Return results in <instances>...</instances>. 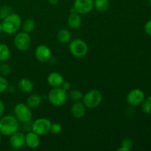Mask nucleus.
<instances>
[{
    "instance_id": "1",
    "label": "nucleus",
    "mask_w": 151,
    "mask_h": 151,
    "mask_svg": "<svg viewBox=\"0 0 151 151\" xmlns=\"http://www.w3.org/2000/svg\"><path fill=\"white\" fill-rule=\"evenodd\" d=\"M22 22L21 16L17 13H10L2 19L1 27L2 31L7 35H12L18 32L22 27Z\"/></svg>"
},
{
    "instance_id": "2",
    "label": "nucleus",
    "mask_w": 151,
    "mask_h": 151,
    "mask_svg": "<svg viewBox=\"0 0 151 151\" xmlns=\"http://www.w3.org/2000/svg\"><path fill=\"white\" fill-rule=\"evenodd\" d=\"M19 123L15 116L7 115L0 119V133L1 135L10 137L18 131Z\"/></svg>"
},
{
    "instance_id": "3",
    "label": "nucleus",
    "mask_w": 151,
    "mask_h": 151,
    "mask_svg": "<svg viewBox=\"0 0 151 151\" xmlns=\"http://www.w3.org/2000/svg\"><path fill=\"white\" fill-rule=\"evenodd\" d=\"M48 100L52 105L56 107L64 106L68 100L67 91L61 87L52 88L48 93Z\"/></svg>"
},
{
    "instance_id": "4",
    "label": "nucleus",
    "mask_w": 151,
    "mask_h": 151,
    "mask_svg": "<svg viewBox=\"0 0 151 151\" xmlns=\"http://www.w3.org/2000/svg\"><path fill=\"white\" fill-rule=\"evenodd\" d=\"M103 101V94L97 89H91L83 94L82 102L87 109H94Z\"/></svg>"
},
{
    "instance_id": "5",
    "label": "nucleus",
    "mask_w": 151,
    "mask_h": 151,
    "mask_svg": "<svg viewBox=\"0 0 151 151\" xmlns=\"http://www.w3.org/2000/svg\"><path fill=\"white\" fill-rule=\"evenodd\" d=\"M69 50L71 54L76 58H83L88 53V47L86 43L81 38L71 40L69 45Z\"/></svg>"
},
{
    "instance_id": "6",
    "label": "nucleus",
    "mask_w": 151,
    "mask_h": 151,
    "mask_svg": "<svg viewBox=\"0 0 151 151\" xmlns=\"http://www.w3.org/2000/svg\"><path fill=\"white\" fill-rule=\"evenodd\" d=\"M14 114L19 122L27 123L32 118V112L31 109L26 103H19L14 108Z\"/></svg>"
},
{
    "instance_id": "7",
    "label": "nucleus",
    "mask_w": 151,
    "mask_h": 151,
    "mask_svg": "<svg viewBox=\"0 0 151 151\" xmlns=\"http://www.w3.org/2000/svg\"><path fill=\"white\" fill-rule=\"evenodd\" d=\"M14 45L18 50L25 52L29 50L31 44V38L26 32H19L14 37Z\"/></svg>"
},
{
    "instance_id": "8",
    "label": "nucleus",
    "mask_w": 151,
    "mask_h": 151,
    "mask_svg": "<svg viewBox=\"0 0 151 151\" xmlns=\"http://www.w3.org/2000/svg\"><path fill=\"white\" fill-rule=\"evenodd\" d=\"M52 122L47 118H38L35 119L32 125V131L41 136L50 133Z\"/></svg>"
},
{
    "instance_id": "9",
    "label": "nucleus",
    "mask_w": 151,
    "mask_h": 151,
    "mask_svg": "<svg viewBox=\"0 0 151 151\" xmlns=\"http://www.w3.org/2000/svg\"><path fill=\"white\" fill-rule=\"evenodd\" d=\"M145 99V93L139 88L131 90L126 97L127 103L131 106H137L141 105Z\"/></svg>"
},
{
    "instance_id": "10",
    "label": "nucleus",
    "mask_w": 151,
    "mask_h": 151,
    "mask_svg": "<svg viewBox=\"0 0 151 151\" xmlns=\"http://www.w3.org/2000/svg\"><path fill=\"white\" fill-rule=\"evenodd\" d=\"M73 7L79 14H88L94 8V2L93 0H75Z\"/></svg>"
},
{
    "instance_id": "11",
    "label": "nucleus",
    "mask_w": 151,
    "mask_h": 151,
    "mask_svg": "<svg viewBox=\"0 0 151 151\" xmlns=\"http://www.w3.org/2000/svg\"><path fill=\"white\" fill-rule=\"evenodd\" d=\"M35 56L39 62L46 63L51 58L52 51L47 46L41 44L35 49Z\"/></svg>"
},
{
    "instance_id": "12",
    "label": "nucleus",
    "mask_w": 151,
    "mask_h": 151,
    "mask_svg": "<svg viewBox=\"0 0 151 151\" xmlns=\"http://www.w3.org/2000/svg\"><path fill=\"white\" fill-rule=\"evenodd\" d=\"M10 137V144L13 148L19 150L25 145V135L23 133L16 131Z\"/></svg>"
},
{
    "instance_id": "13",
    "label": "nucleus",
    "mask_w": 151,
    "mask_h": 151,
    "mask_svg": "<svg viewBox=\"0 0 151 151\" xmlns=\"http://www.w3.org/2000/svg\"><path fill=\"white\" fill-rule=\"evenodd\" d=\"M40 136L33 131L28 132L25 135V145L31 149H35L40 145Z\"/></svg>"
},
{
    "instance_id": "14",
    "label": "nucleus",
    "mask_w": 151,
    "mask_h": 151,
    "mask_svg": "<svg viewBox=\"0 0 151 151\" xmlns=\"http://www.w3.org/2000/svg\"><path fill=\"white\" fill-rule=\"evenodd\" d=\"M47 83L52 88H56V87H60L63 84L64 79L62 75L59 72H50L48 75L47 78Z\"/></svg>"
},
{
    "instance_id": "15",
    "label": "nucleus",
    "mask_w": 151,
    "mask_h": 151,
    "mask_svg": "<svg viewBox=\"0 0 151 151\" xmlns=\"http://www.w3.org/2000/svg\"><path fill=\"white\" fill-rule=\"evenodd\" d=\"M86 107L83 103V102L81 101L75 102L71 108V113L72 116L77 119L83 117L86 114Z\"/></svg>"
},
{
    "instance_id": "16",
    "label": "nucleus",
    "mask_w": 151,
    "mask_h": 151,
    "mask_svg": "<svg viewBox=\"0 0 151 151\" xmlns=\"http://www.w3.org/2000/svg\"><path fill=\"white\" fill-rule=\"evenodd\" d=\"M67 24L72 29H78L82 24V18L78 13H70L68 16Z\"/></svg>"
},
{
    "instance_id": "17",
    "label": "nucleus",
    "mask_w": 151,
    "mask_h": 151,
    "mask_svg": "<svg viewBox=\"0 0 151 151\" xmlns=\"http://www.w3.org/2000/svg\"><path fill=\"white\" fill-rule=\"evenodd\" d=\"M18 87L24 93H30L34 88V84L28 78H22L18 83Z\"/></svg>"
},
{
    "instance_id": "18",
    "label": "nucleus",
    "mask_w": 151,
    "mask_h": 151,
    "mask_svg": "<svg viewBox=\"0 0 151 151\" xmlns=\"http://www.w3.org/2000/svg\"><path fill=\"white\" fill-rule=\"evenodd\" d=\"M57 39L62 44H67L72 40V35L70 31L66 29H61L58 32Z\"/></svg>"
},
{
    "instance_id": "19",
    "label": "nucleus",
    "mask_w": 151,
    "mask_h": 151,
    "mask_svg": "<svg viewBox=\"0 0 151 151\" xmlns=\"http://www.w3.org/2000/svg\"><path fill=\"white\" fill-rule=\"evenodd\" d=\"M42 102V97L38 94H32L27 100L26 104L30 109H35L41 105Z\"/></svg>"
},
{
    "instance_id": "20",
    "label": "nucleus",
    "mask_w": 151,
    "mask_h": 151,
    "mask_svg": "<svg viewBox=\"0 0 151 151\" xmlns=\"http://www.w3.org/2000/svg\"><path fill=\"white\" fill-rule=\"evenodd\" d=\"M94 7L99 12H105L109 9V0H94Z\"/></svg>"
},
{
    "instance_id": "21",
    "label": "nucleus",
    "mask_w": 151,
    "mask_h": 151,
    "mask_svg": "<svg viewBox=\"0 0 151 151\" xmlns=\"http://www.w3.org/2000/svg\"><path fill=\"white\" fill-rule=\"evenodd\" d=\"M10 56V50L8 46L3 43H0V61H6L8 60Z\"/></svg>"
},
{
    "instance_id": "22",
    "label": "nucleus",
    "mask_w": 151,
    "mask_h": 151,
    "mask_svg": "<svg viewBox=\"0 0 151 151\" xmlns=\"http://www.w3.org/2000/svg\"><path fill=\"white\" fill-rule=\"evenodd\" d=\"M22 27H23L24 32H26L27 33L32 32L35 27V23L34 19H27L24 22L23 24H22Z\"/></svg>"
},
{
    "instance_id": "23",
    "label": "nucleus",
    "mask_w": 151,
    "mask_h": 151,
    "mask_svg": "<svg viewBox=\"0 0 151 151\" xmlns=\"http://www.w3.org/2000/svg\"><path fill=\"white\" fill-rule=\"evenodd\" d=\"M141 105L142 109L144 113L147 114H151V96H149L146 98L145 97Z\"/></svg>"
},
{
    "instance_id": "24",
    "label": "nucleus",
    "mask_w": 151,
    "mask_h": 151,
    "mask_svg": "<svg viewBox=\"0 0 151 151\" xmlns=\"http://www.w3.org/2000/svg\"><path fill=\"white\" fill-rule=\"evenodd\" d=\"M83 94L82 91L78 89H73L69 93V97H70L71 100L75 102L81 101L83 98Z\"/></svg>"
},
{
    "instance_id": "25",
    "label": "nucleus",
    "mask_w": 151,
    "mask_h": 151,
    "mask_svg": "<svg viewBox=\"0 0 151 151\" xmlns=\"http://www.w3.org/2000/svg\"><path fill=\"white\" fill-rule=\"evenodd\" d=\"M11 13V8L9 6H3L2 7L0 8V19H4V18L7 17V16L10 14Z\"/></svg>"
},
{
    "instance_id": "26",
    "label": "nucleus",
    "mask_w": 151,
    "mask_h": 151,
    "mask_svg": "<svg viewBox=\"0 0 151 151\" xmlns=\"http://www.w3.org/2000/svg\"><path fill=\"white\" fill-rule=\"evenodd\" d=\"M61 131H62V126L60 124L56 123V122L55 123H52L51 127H50V132L51 133V134L56 135V134H60V133L61 132Z\"/></svg>"
},
{
    "instance_id": "27",
    "label": "nucleus",
    "mask_w": 151,
    "mask_h": 151,
    "mask_svg": "<svg viewBox=\"0 0 151 151\" xmlns=\"http://www.w3.org/2000/svg\"><path fill=\"white\" fill-rule=\"evenodd\" d=\"M10 72V67L7 63H3L0 64V73L4 76L8 75Z\"/></svg>"
},
{
    "instance_id": "28",
    "label": "nucleus",
    "mask_w": 151,
    "mask_h": 151,
    "mask_svg": "<svg viewBox=\"0 0 151 151\" xmlns=\"http://www.w3.org/2000/svg\"><path fill=\"white\" fill-rule=\"evenodd\" d=\"M8 87V82L4 77L0 76V93H2L7 90Z\"/></svg>"
},
{
    "instance_id": "29",
    "label": "nucleus",
    "mask_w": 151,
    "mask_h": 151,
    "mask_svg": "<svg viewBox=\"0 0 151 151\" xmlns=\"http://www.w3.org/2000/svg\"><path fill=\"white\" fill-rule=\"evenodd\" d=\"M121 146H124V147H127V148L131 150L133 148V146H134V142L131 138H125L122 141Z\"/></svg>"
},
{
    "instance_id": "30",
    "label": "nucleus",
    "mask_w": 151,
    "mask_h": 151,
    "mask_svg": "<svg viewBox=\"0 0 151 151\" xmlns=\"http://www.w3.org/2000/svg\"><path fill=\"white\" fill-rule=\"evenodd\" d=\"M145 32H146L147 35L151 37V19L147 21L145 24Z\"/></svg>"
},
{
    "instance_id": "31",
    "label": "nucleus",
    "mask_w": 151,
    "mask_h": 151,
    "mask_svg": "<svg viewBox=\"0 0 151 151\" xmlns=\"http://www.w3.org/2000/svg\"><path fill=\"white\" fill-rule=\"evenodd\" d=\"M4 110H5V106H4V103L2 100L0 99V119L1 118L2 115L4 114Z\"/></svg>"
},
{
    "instance_id": "32",
    "label": "nucleus",
    "mask_w": 151,
    "mask_h": 151,
    "mask_svg": "<svg viewBox=\"0 0 151 151\" xmlns=\"http://www.w3.org/2000/svg\"><path fill=\"white\" fill-rule=\"evenodd\" d=\"M61 87L62 88H63L64 90H66V91H68V90L71 87V84L69 83V82H66V81H63V84L61 85Z\"/></svg>"
},
{
    "instance_id": "33",
    "label": "nucleus",
    "mask_w": 151,
    "mask_h": 151,
    "mask_svg": "<svg viewBox=\"0 0 151 151\" xmlns=\"http://www.w3.org/2000/svg\"><path fill=\"white\" fill-rule=\"evenodd\" d=\"M59 0H48L49 3H50L51 5H56V4L58 3Z\"/></svg>"
},
{
    "instance_id": "34",
    "label": "nucleus",
    "mask_w": 151,
    "mask_h": 151,
    "mask_svg": "<svg viewBox=\"0 0 151 151\" xmlns=\"http://www.w3.org/2000/svg\"><path fill=\"white\" fill-rule=\"evenodd\" d=\"M117 151H130V150L128 148H127V147H124V146H121L120 147H119L117 149Z\"/></svg>"
},
{
    "instance_id": "35",
    "label": "nucleus",
    "mask_w": 151,
    "mask_h": 151,
    "mask_svg": "<svg viewBox=\"0 0 151 151\" xmlns=\"http://www.w3.org/2000/svg\"><path fill=\"white\" fill-rule=\"evenodd\" d=\"M1 31H2V27H1V23L0 22V33H1Z\"/></svg>"
},
{
    "instance_id": "36",
    "label": "nucleus",
    "mask_w": 151,
    "mask_h": 151,
    "mask_svg": "<svg viewBox=\"0 0 151 151\" xmlns=\"http://www.w3.org/2000/svg\"><path fill=\"white\" fill-rule=\"evenodd\" d=\"M148 3H149V5L151 7V0H148Z\"/></svg>"
},
{
    "instance_id": "37",
    "label": "nucleus",
    "mask_w": 151,
    "mask_h": 151,
    "mask_svg": "<svg viewBox=\"0 0 151 151\" xmlns=\"http://www.w3.org/2000/svg\"><path fill=\"white\" fill-rule=\"evenodd\" d=\"M1 133H0V142H1Z\"/></svg>"
}]
</instances>
